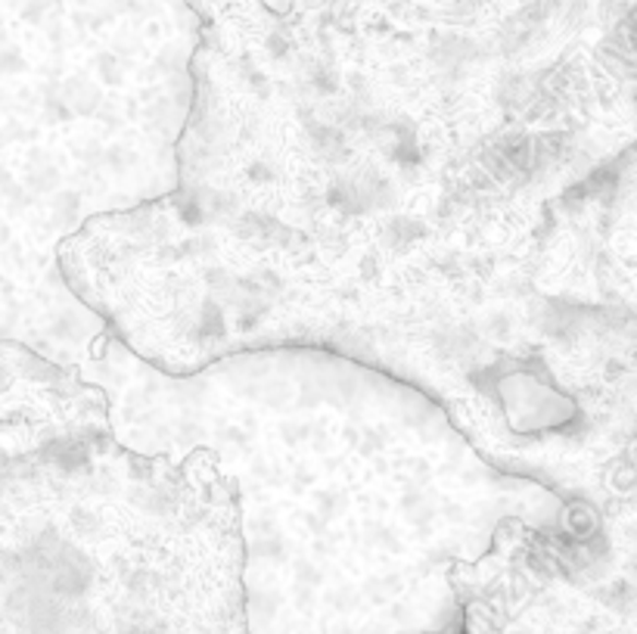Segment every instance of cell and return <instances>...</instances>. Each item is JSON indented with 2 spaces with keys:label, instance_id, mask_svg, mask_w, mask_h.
<instances>
[{
  "label": "cell",
  "instance_id": "1",
  "mask_svg": "<svg viewBox=\"0 0 637 634\" xmlns=\"http://www.w3.org/2000/svg\"><path fill=\"white\" fill-rule=\"evenodd\" d=\"M60 262L119 343L165 373L252 348H333L432 395L507 470L581 486L632 439V311L541 296L534 265L327 267L178 196L87 222Z\"/></svg>",
  "mask_w": 637,
  "mask_h": 634
}]
</instances>
